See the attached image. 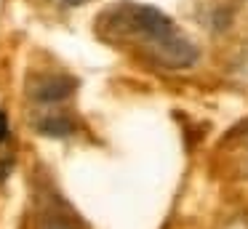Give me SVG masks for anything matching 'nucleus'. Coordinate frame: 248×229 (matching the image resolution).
Masks as SVG:
<instances>
[{"label": "nucleus", "mask_w": 248, "mask_h": 229, "mask_svg": "<svg viewBox=\"0 0 248 229\" xmlns=\"http://www.w3.org/2000/svg\"><path fill=\"white\" fill-rule=\"evenodd\" d=\"M96 35L104 43L131 46L147 61L166 69H189L200 59V51L160 8L144 3L109 5L96 19Z\"/></svg>", "instance_id": "nucleus-1"}, {"label": "nucleus", "mask_w": 248, "mask_h": 229, "mask_svg": "<svg viewBox=\"0 0 248 229\" xmlns=\"http://www.w3.org/2000/svg\"><path fill=\"white\" fill-rule=\"evenodd\" d=\"M35 229H86L75 208L48 179L35 186Z\"/></svg>", "instance_id": "nucleus-2"}, {"label": "nucleus", "mask_w": 248, "mask_h": 229, "mask_svg": "<svg viewBox=\"0 0 248 229\" xmlns=\"http://www.w3.org/2000/svg\"><path fill=\"white\" fill-rule=\"evenodd\" d=\"M75 77L64 72H38L27 80V99L32 107V115L40 112L64 109V101L75 93Z\"/></svg>", "instance_id": "nucleus-3"}, {"label": "nucleus", "mask_w": 248, "mask_h": 229, "mask_svg": "<svg viewBox=\"0 0 248 229\" xmlns=\"http://www.w3.org/2000/svg\"><path fill=\"white\" fill-rule=\"evenodd\" d=\"M11 144V125H8V115L0 109V147Z\"/></svg>", "instance_id": "nucleus-4"}, {"label": "nucleus", "mask_w": 248, "mask_h": 229, "mask_svg": "<svg viewBox=\"0 0 248 229\" xmlns=\"http://www.w3.org/2000/svg\"><path fill=\"white\" fill-rule=\"evenodd\" d=\"M11 165H14V157L8 154V157H0V184L8 179V173H11Z\"/></svg>", "instance_id": "nucleus-5"}, {"label": "nucleus", "mask_w": 248, "mask_h": 229, "mask_svg": "<svg viewBox=\"0 0 248 229\" xmlns=\"http://www.w3.org/2000/svg\"><path fill=\"white\" fill-rule=\"evenodd\" d=\"M59 5H67V8H75V5H83L86 0H56Z\"/></svg>", "instance_id": "nucleus-6"}]
</instances>
